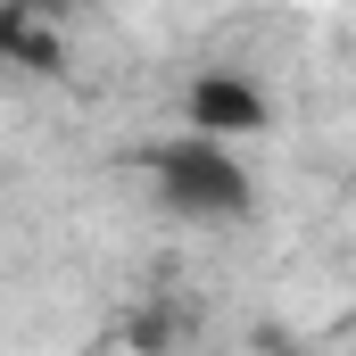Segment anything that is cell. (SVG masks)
<instances>
[{
	"instance_id": "1",
	"label": "cell",
	"mask_w": 356,
	"mask_h": 356,
	"mask_svg": "<svg viewBox=\"0 0 356 356\" xmlns=\"http://www.w3.org/2000/svg\"><path fill=\"white\" fill-rule=\"evenodd\" d=\"M149 199L175 216V224H249L257 207V175L241 158V141L224 133H182V141H158L149 149Z\"/></svg>"
},
{
	"instance_id": "2",
	"label": "cell",
	"mask_w": 356,
	"mask_h": 356,
	"mask_svg": "<svg viewBox=\"0 0 356 356\" xmlns=\"http://www.w3.org/2000/svg\"><path fill=\"white\" fill-rule=\"evenodd\" d=\"M266 91L249 83V75H199L191 83V133H224V141H249V133H266Z\"/></svg>"
},
{
	"instance_id": "3",
	"label": "cell",
	"mask_w": 356,
	"mask_h": 356,
	"mask_svg": "<svg viewBox=\"0 0 356 356\" xmlns=\"http://www.w3.org/2000/svg\"><path fill=\"white\" fill-rule=\"evenodd\" d=\"M17 42H25V25H17V17H0V58H8Z\"/></svg>"
}]
</instances>
